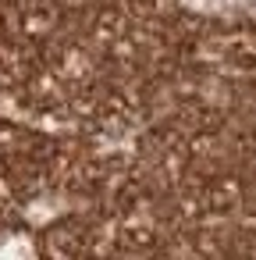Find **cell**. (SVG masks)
<instances>
[{"mask_svg": "<svg viewBox=\"0 0 256 260\" xmlns=\"http://www.w3.org/2000/svg\"><path fill=\"white\" fill-rule=\"evenodd\" d=\"M196 11H256V0H181Z\"/></svg>", "mask_w": 256, "mask_h": 260, "instance_id": "obj_1", "label": "cell"}]
</instances>
